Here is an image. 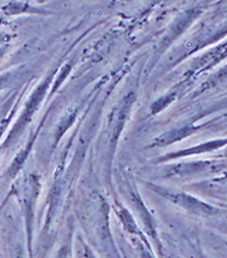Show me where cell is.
I'll return each mask as SVG.
<instances>
[{
  "mask_svg": "<svg viewBox=\"0 0 227 258\" xmlns=\"http://www.w3.org/2000/svg\"><path fill=\"white\" fill-rule=\"evenodd\" d=\"M6 77H0V88H2V87H3V84H5L6 83Z\"/></svg>",
  "mask_w": 227,
  "mask_h": 258,
  "instance_id": "obj_1",
  "label": "cell"
}]
</instances>
